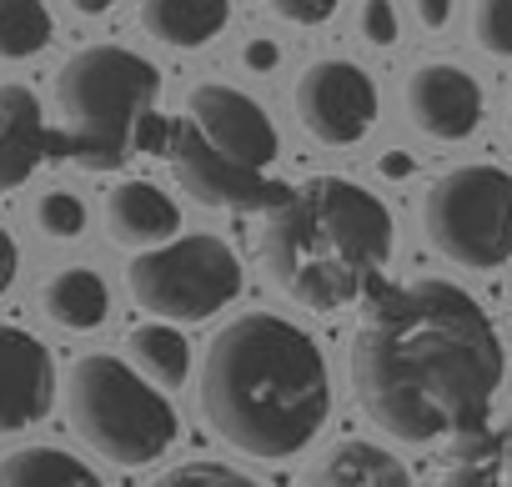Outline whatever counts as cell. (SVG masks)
<instances>
[{
  "instance_id": "6da1fadb",
  "label": "cell",
  "mask_w": 512,
  "mask_h": 487,
  "mask_svg": "<svg viewBox=\"0 0 512 487\" xmlns=\"http://www.w3.org/2000/svg\"><path fill=\"white\" fill-rule=\"evenodd\" d=\"M502 372L507 357L482 302L437 277L382 292L352 337L362 412L412 447L482 432Z\"/></svg>"
},
{
  "instance_id": "7a4b0ae2",
  "label": "cell",
  "mask_w": 512,
  "mask_h": 487,
  "mask_svg": "<svg viewBox=\"0 0 512 487\" xmlns=\"http://www.w3.org/2000/svg\"><path fill=\"white\" fill-rule=\"evenodd\" d=\"M201 412L246 457H297L332 417V372L317 337L272 312L236 317L206 347Z\"/></svg>"
},
{
  "instance_id": "3957f363",
  "label": "cell",
  "mask_w": 512,
  "mask_h": 487,
  "mask_svg": "<svg viewBox=\"0 0 512 487\" xmlns=\"http://www.w3.org/2000/svg\"><path fill=\"white\" fill-rule=\"evenodd\" d=\"M392 247L397 226L382 196L342 176L297 186L262 226V262L272 282L312 312H337L367 297L387 272Z\"/></svg>"
},
{
  "instance_id": "277c9868",
  "label": "cell",
  "mask_w": 512,
  "mask_h": 487,
  "mask_svg": "<svg viewBox=\"0 0 512 487\" xmlns=\"http://www.w3.org/2000/svg\"><path fill=\"white\" fill-rule=\"evenodd\" d=\"M282 151L272 116L236 86H196L186 101V121L171 131L176 181L216 211H277L292 191H282L267 171Z\"/></svg>"
},
{
  "instance_id": "5b68a950",
  "label": "cell",
  "mask_w": 512,
  "mask_h": 487,
  "mask_svg": "<svg viewBox=\"0 0 512 487\" xmlns=\"http://www.w3.org/2000/svg\"><path fill=\"white\" fill-rule=\"evenodd\" d=\"M161 76L146 56L126 46H91L76 51L56 76V101L66 116V151L91 166L111 171L131 151H141V126L151 121Z\"/></svg>"
},
{
  "instance_id": "8992f818",
  "label": "cell",
  "mask_w": 512,
  "mask_h": 487,
  "mask_svg": "<svg viewBox=\"0 0 512 487\" xmlns=\"http://www.w3.org/2000/svg\"><path fill=\"white\" fill-rule=\"evenodd\" d=\"M66 412L76 437L116 467H146L176 442V412L161 387L111 352L76 357L66 377Z\"/></svg>"
},
{
  "instance_id": "52a82bcc",
  "label": "cell",
  "mask_w": 512,
  "mask_h": 487,
  "mask_svg": "<svg viewBox=\"0 0 512 487\" xmlns=\"http://www.w3.org/2000/svg\"><path fill=\"white\" fill-rule=\"evenodd\" d=\"M427 241L467 272H492L512 262V171L457 166L422 196Z\"/></svg>"
},
{
  "instance_id": "ba28073f",
  "label": "cell",
  "mask_w": 512,
  "mask_h": 487,
  "mask_svg": "<svg viewBox=\"0 0 512 487\" xmlns=\"http://www.w3.org/2000/svg\"><path fill=\"white\" fill-rule=\"evenodd\" d=\"M126 287L141 312L161 322H201L216 317L241 292V262L221 236H176L166 247L131 257Z\"/></svg>"
},
{
  "instance_id": "9c48e42d",
  "label": "cell",
  "mask_w": 512,
  "mask_h": 487,
  "mask_svg": "<svg viewBox=\"0 0 512 487\" xmlns=\"http://www.w3.org/2000/svg\"><path fill=\"white\" fill-rule=\"evenodd\" d=\"M297 121L322 146H357L377 121V86L352 61H317L302 71L297 91Z\"/></svg>"
},
{
  "instance_id": "30bf717a",
  "label": "cell",
  "mask_w": 512,
  "mask_h": 487,
  "mask_svg": "<svg viewBox=\"0 0 512 487\" xmlns=\"http://www.w3.org/2000/svg\"><path fill=\"white\" fill-rule=\"evenodd\" d=\"M56 367L41 337L26 327H0V432H26L51 412Z\"/></svg>"
},
{
  "instance_id": "8fae6325",
  "label": "cell",
  "mask_w": 512,
  "mask_h": 487,
  "mask_svg": "<svg viewBox=\"0 0 512 487\" xmlns=\"http://www.w3.org/2000/svg\"><path fill=\"white\" fill-rule=\"evenodd\" d=\"M407 116L432 141H462L482 121V86L447 61H427L407 81Z\"/></svg>"
},
{
  "instance_id": "7c38bea8",
  "label": "cell",
  "mask_w": 512,
  "mask_h": 487,
  "mask_svg": "<svg viewBox=\"0 0 512 487\" xmlns=\"http://www.w3.org/2000/svg\"><path fill=\"white\" fill-rule=\"evenodd\" d=\"M106 231L126 247H166L181 231V206L151 181H121L106 196Z\"/></svg>"
},
{
  "instance_id": "4fadbf2b",
  "label": "cell",
  "mask_w": 512,
  "mask_h": 487,
  "mask_svg": "<svg viewBox=\"0 0 512 487\" xmlns=\"http://www.w3.org/2000/svg\"><path fill=\"white\" fill-rule=\"evenodd\" d=\"M51 151L41 101L26 86H0V191H16Z\"/></svg>"
},
{
  "instance_id": "5bb4252c",
  "label": "cell",
  "mask_w": 512,
  "mask_h": 487,
  "mask_svg": "<svg viewBox=\"0 0 512 487\" xmlns=\"http://www.w3.org/2000/svg\"><path fill=\"white\" fill-rule=\"evenodd\" d=\"M297 487H412V472H407V462H402L397 452L352 437V442L327 447V452L302 472Z\"/></svg>"
},
{
  "instance_id": "9a60e30c",
  "label": "cell",
  "mask_w": 512,
  "mask_h": 487,
  "mask_svg": "<svg viewBox=\"0 0 512 487\" xmlns=\"http://www.w3.org/2000/svg\"><path fill=\"white\" fill-rule=\"evenodd\" d=\"M226 16H231V0H141L146 36H156L161 46H176V51H196V46L216 41Z\"/></svg>"
},
{
  "instance_id": "2e32d148",
  "label": "cell",
  "mask_w": 512,
  "mask_h": 487,
  "mask_svg": "<svg viewBox=\"0 0 512 487\" xmlns=\"http://www.w3.org/2000/svg\"><path fill=\"white\" fill-rule=\"evenodd\" d=\"M437 487H512V417L462 437Z\"/></svg>"
},
{
  "instance_id": "e0dca14e",
  "label": "cell",
  "mask_w": 512,
  "mask_h": 487,
  "mask_svg": "<svg viewBox=\"0 0 512 487\" xmlns=\"http://www.w3.org/2000/svg\"><path fill=\"white\" fill-rule=\"evenodd\" d=\"M41 307L66 332H96L106 322V312H111V292H106V282L91 267H66V272H56L41 287Z\"/></svg>"
},
{
  "instance_id": "ac0fdd59",
  "label": "cell",
  "mask_w": 512,
  "mask_h": 487,
  "mask_svg": "<svg viewBox=\"0 0 512 487\" xmlns=\"http://www.w3.org/2000/svg\"><path fill=\"white\" fill-rule=\"evenodd\" d=\"M0 487H106V482L76 452L36 442L0 457Z\"/></svg>"
},
{
  "instance_id": "d6986e66",
  "label": "cell",
  "mask_w": 512,
  "mask_h": 487,
  "mask_svg": "<svg viewBox=\"0 0 512 487\" xmlns=\"http://www.w3.org/2000/svg\"><path fill=\"white\" fill-rule=\"evenodd\" d=\"M126 352L136 357V372L151 377L161 392H176L191 377V347L171 322H146L126 337Z\"/></svg>"
},
{
  "instance_id": "ffe728a7",
  "label": "cell",
  "mask_w": 512,
  "mask_h": 487,
  "mask_svg": "<svg viewBox=\"0 0 512 487\" xmlns=\"http://www.w3.org/2000/svg\"><path fill=\"white\" fill-rule=\"evenodd\" d=\"M51 11L41 0H0V61H26L46 51Z\"/></svg>"
},
{
  "instance_id": "44dd1931",
  "label": "cell",
  "mask_w": 512,
  "mask_h": 487,
  "mask_svg": "<svg viewBox=\"0 0 512 487\" xmlns=\"http://www.w3.org/2000/svg\"><path fill=\"white\" fill-rule=\"evenodd\" d=\"M36 226H41L46 236H56V241L81 236V231H86V206H81V196H71V191H46V196L36 201Z\"/></svg>"
},
{
  "instance_id": "7402d4cb",
  "label": "cell",
  "mask_w": 512,
  "mask_h": 487,
  "mask_svg": "<svg viewBox=\"0 0 512 487\" xmlns=\"http://www.w3.org/2000/svg\"><path fill=\"white\" fill-rule=\"evenodd\" d=\"M151 487H262V482H251L246 472H236L226 462H181V467L161 472Z\"/></svg>"
},
{
  "instance_id": "603a6c76",
  "label": "cell",
  "mask_w": 512,
  "mask_h": 487,
  "mask_svg": "<svg viewBox=\"0 0 512 487\" xmlns=\"http://www.w3.org/2000/svg\"><path fill=\"white\" fill-rule=\"evenodd\" d=\"M472 31L482 41V51L492 56H512V0H477V11H472Z\"/></svg>"
},
{
  "instance_id": "cb8c5ba5",
  "label": "cell",
  "mask_w": 512,
  "mask_h": 487,
  "mask_svg": "<svg viewBox=\"0 0 512 487\" xmlns=\"http://www.w3.org/2000/svg\"><path fill=\"white\" fill-rule=\"evenodd\" d=\"M362 36L372 46H392L397 41V6L392 0H362Z\"/></svg>"
},
{
  "instance_id": "d4e9b609",
  "label": "cell",
  "mask_w": 512,
  "mask_h": 487,
  "mask_svg": "<svg viewBox=\"0 0 512 487\" xmlns=\"http://www.w3.org/2000/svg\"><path fill=\"white\" fill-rule=\"evenodd\" d=\"M267 6L292 26H322V21H332L337 0H267Z\"/></svg>"
},
{
  "instance_id": "484cf974",
  "label": "cell",
  "mask_w": 512,
  "mask_h": 487,
  "mask_svg": "<svg viewBox=\"0 0 512 487\" xmlns=\"http://www.w3.org/2000/svg\"><path fill=\"white\" fill-rule=\"evenodd\" d=\"M16 272H21V247H16V236H11L6 226H0V297L11 292Z\"/></svg>"
},
{
  "instance_id": "4316f807",
  "label": "cell",
  "mask_w": 512,
  "mask_h": 487,
  "mask_svg": "<svg viewBox=\"0 0 512 487\" xmlns=\"http://www.w3.org/2000/svg\"><path fill=\"white\" fill-rule=\"evenodd\" d=\"M417 21H422L427 31H442V26L452 21V0H417Z\"/></svg>"
},
{
  "instance_id": "83f0119b",
  "label": "cell",
  "mask_w": 512,
  "mask_h": 487,
  "mask_svg": "<svg viewBox=\"0 0 512 487\" xmlns=\"http://www.w3.org/2000/svg\"><path fill=\"white\" fill-rule=\"evenodd\" d=\"M277 56H282V51H277L272 41H251V46H246V66H251V71H272Z\"/></svg>"
},
{
  "instance_id": "f1b7e54d",
  "label": "cell",
  "mask_w": 512,
  "mask_h": 487,
  "mask_svg": "<svg viewBox=\"0 0 512 487\" xmlns=\"http://www.w3.org/2000/svg\"><path fill=\"white\" fill-rule=\"evenodd\" d=\"M71 6L81 11V16H101V11H111L116 0H71Z\"/></svg>"
},
{
  "instance_id": "f546056e",
  "label": "cell",
  "mask_w": 512,
  "mask_h": 487,
  "mask_svg": "<svg viewBox=\"0 0 512 487\" xmlns=\"http://www.w3.org/2000/svg\"><path fill=\"white\" fill-rule=\"evenodd\" d=\"M382 171H387V176H407V171H412V161H407V156H387V161H382Z\"/></svg>"
}]
</instances>
